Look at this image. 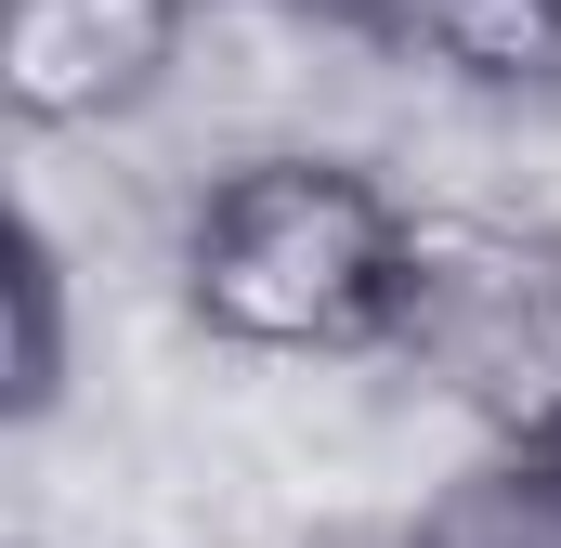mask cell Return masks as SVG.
I'll use <instances>...</instances> for the list:
<instances>
[{
  "label": "cell",
  "instance_id": "cell-1",
  "mask_svg": "<svg viewBox=\"0 0 561 548\" xmlns=\"http://www.w3.org/2000/svg\"><path fill=\"white\" fill-rule=\"evenodd\" d=\"M405 249L419 196L340 132L222 144L157 222L170 327L222 366H379L405 313Z\"/></svg>",
  "mask_w": 561,
  "mask_h": 548
},
{
  "label": "cell",
  "instance_id": "cell-2",
  "mask_svg": "<svg viewBox=\"0 0 561 548\" xmlns=\"http://www.w3.org/2000/svg\"><path fill=\"white\" fill-rule=\"evenodd\" d=\"M392 366L470 457H561V209L419 196Z\"/></svg>",
  "mask_w": 561,
  "mask_h": 548
},
{
  "label": "cell",
  "instance_id": "cell-3",
  "mask_svg": "<svg viewBox=\"0 0 561 548\" xmlns=\"http://www.w3.org/2000/svg\"><path fill=\"white\" fill-rule=\"evenodd\" d=\"M209 0H0V92L26 144L144 132L196 66Z\"/></svg>",
  "mask_w": 561,
  "mask_h": 548
},
{
  "label": "cell",
  "instance_id": "cell-4",
  "mask_svg": "<svg viewBox=\"0 0 561 548\" xmlns=\"http://www.w3.org/2000/svg\"><path fill=\"white\" fill-rule=\"evenodd\" d=\"M366 53L379 79L483 92V105H561V0H275Z\"/></svg>",
  "mask_w": 561,
  "mask_h": 548
},
{
  "label": "cell",
  "instance_id": "cell-5",
  "mask_svg": "<svg viewBox=\"0 0 561 548\" xmlns=\"http://www.w3.org/2000/svg\"><path fill=\"white\" fill-rule=\"evenodd\" d=\"M419 523L431 548H561V457H470Z\"/></svg>",
  "mask_w": 561,
  "mask_h": 548
},
{
  "label": "cell",
  "instance_id": "cell-6",
  "mask_svg": "<svg viewBox=\"0 0 561 548\" xmlns=\"http://www.w3.org/2000/svg\"><path fill=\"white\" fill-rule=\"evenodd\" d=\"M340 548H431V523H392V536L366 523V536H340Z\"/></svg>",
  "mask_w": 561,
  "mask_h": 548
}]
</instances>
